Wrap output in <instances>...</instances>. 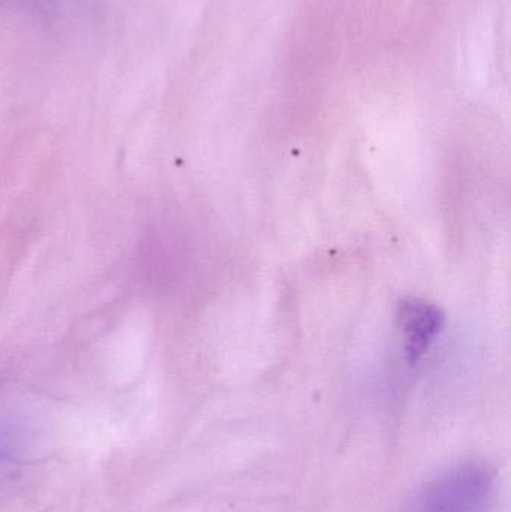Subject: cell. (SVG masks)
<instances>
[{"label": "cell", "instance_id": "obj_2", "mask_svg": "<svg viewBox=\"0 0 511 512\" xmlns=\"http://www.w3.org/2000/svg\"><path fill=\"white\" fill-rule=\"evenodd\" d=\"M399 325L410 363H417L443 328V316L432 304L419 300L404 301L399 307Z\"/></svg>", "mask_w": 511, "mask_h": 512}, {"label": "cell", "instance_id": "obj_1", "mask_svg": "<svg viewBox=\"0 0 511 512\" xmlns=\"http://www.w3.org/2000/svg\"><path fill=\"white\" fill-rule=\"evenodd\" d=\"M495 474L488 463L465 460L426 481L405 512H492Z\"/></svg>", "mask_w": 511, "mask_h": 512}]
</instances>
